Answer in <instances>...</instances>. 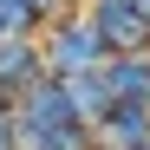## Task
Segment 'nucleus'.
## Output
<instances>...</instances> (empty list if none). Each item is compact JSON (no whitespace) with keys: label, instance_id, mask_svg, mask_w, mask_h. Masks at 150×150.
<instances>
[{"label":"nucleus","instance_id":"nucleus-8","mask_svg":"<svg viewBox=\"0 0 150 150\" xmlns=\"http://www.w3.org/2000/svg\"><path fill=\"white\" fill-rule=\"evenodd\" d=\"M20 150H98V131L91 124H72V131H52V137H26Z\"/></svg>","mask_w":150,"mask_h":150},{"label":"nucleus","instance_id":"nucleus-9","mask_svg":"<svg viewBox=\"0 0 150 150\" xmlns=\"http://www.w3.org/2000/svg\"><path fill=\"white\" fill-rule=\"evenodd\" d=\"M0 150H20V117H13V105H0Z\"/></svg>","mask_w":150,"mask_h":150},{"label":"nucleus","instance_id":"nucleus-7","mask_svg":"<svg viewBox=\"0 0 150 150\" xmlns=\"http://www.w3.org/2000/svg\"><path fill=\"white\" fill-rule=\"evenodd\" d=\"M105 79L117 105H150V52H117L105 65Z\"/></svg>","mask_w":150,"mask_h":150},{"label":"nucleus","instance_id":"nucleus-2","mask_svg":"<svg viewBox=\"0 0 150 150\" xmlns=\"http://www.w3.org/2000/svg\"><path fill=\"white\" fill-rule=\"evenodd\" d=\"M52 79L39 33H0V105H20L33 85Z\"/></svg>","mask_w":150,"mask_h":150},{"label":"nucleus","instance_id":"nucleus-4","mask_svg":"<svg viewBox=\"0 0 150 150\" xmlns=\"http://www.w3.org/2000/svg\"><path fill=\"white\" fill-rule=\"evenodd\" d=\"M85 13H91V26L105 33L111 59L117 52H150V7L144 0H85Z\"/></svg>","mask_w":150,"mask_h":150},{"label":"nucleus","instance_id":"nucleus-3","mask_svg":"<svg viewBox=\"0 0 150 150\" xmlns=\"http://www.w3.org/2000/svg\"><path fill=\"white\" fill-rule=\"evenodd\" d=\"M13 117H20V144H26V137H52V131L85 124V117H79V105H72V85H65V79L33 85V91L13 105Z\"/></svg>","mask_w":150,"mask_h":150},{"label":"nucleus","instance_id":"nucleus-1","mask_svg":"<svg viewBox=\"0 0 150 150\" xmlns=\"http://www.w3.org/2000/svg\"><path fill=\"white\" fill-rule=\"evenodd\" d=\"M39 46H46L52 79H85V72H105V65H111V46H105V33L91 26V13H85V7L59 13L52 26L39 33Z\"/></svg>","mask_w":150,"mask_h":150},{"label":"nucleus","instance_id":"nucleus-5","mask_svg":"<svg viewBox=\"0 0 150 150\" xmlns=\"http://www.w3.org/2000/svg\"><path fill=\"white\" fill-rule=\"evenodd\" d=\"M98 150H150V105H117L98 124Z\"/></svg>","mask_w":150,"mask_h":150},{"label":"nucleus","instance_id":"nucleus-6","mask_svg":"<svg viewBox=\"0 0 150 150\" xmlns=\"http://www.w3.org/2000/svg\"><path fill=\"white\" fill-rule=\"evenodd\" d=\"M72 7H85V0H0V33H46Z\"/></svg>","mask_w":150,"mask_h":150}]
</instances>
